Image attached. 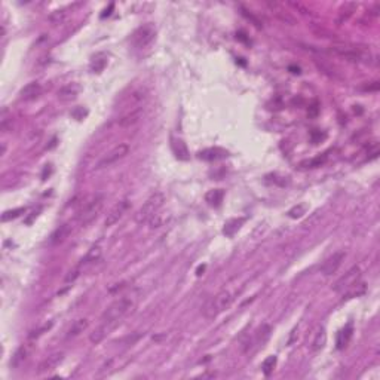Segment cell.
<instances>
[{
    "label": "cell",
    "instance_id": "cell-1",
    "mask_svg": "<svg viewBox=\"0 0 380 380\" xmlns=\"http://www.w3.org/2000/svg\"><path fill=\"white\" fill-rule=\"evenodd\" d=\"M134 308V300L130 297H120L114 300L101 315V328L107 331V334L120 322V319L128 315Z\"/></svg>",
    "mask_w": 380,
    "mask_h": 380
},
{
    "label": "cell",
    "instance_id": "cell-2",
    "mask_svg": "<svg viewBox=\"0 0 380 380\" xmlns=\"http://www.w3.org/2000/svg\"><path fill=\"white\" fill-rule=\"evenodd\" d=\"M235 300V291H232L230 288H223L215 297H212L207 306L204 308V315L208 319H214L217 315H220L223 311H226L227 308H230V305Z\"/></svg>",
    "mask_w": 380,
    "mask_h": 380
},
{
    "label": "cell",
    "instance_id": "cell-3",
    "mask_svg": "<svg viewBox=\"0 0 380 380\" xmlns=\"http://www.w3.org/2000/svg\"><path fill=\"white\" fill-rule=\"evenodd\" d=\"M165 204V195L161 193V192H156L153 193L152 196L147 198V201L141 205V208L137 211L136 214V221L138 224H143V223H149L159 211L161 208L164 207Z\"/></svg>",
    "mask_w": 380,
    "mask_h": 380
},
{
    "label": "cell",
    "instance_id": "cell-4",
    "mask_svg": "<svg viewBox=\"0 0 380 380\" xmlns=\"http://www.w3.org/2000/svg\"><path fill=\"white\" fill-rule=\"evenodd\" d=\"M103 207H104V196H103V195L95 196V198H94L91 202H88V204L83 207V209L79 212V217H77L79 224H80V226H86V224L92 223V221L98 217V214L101 212Z\"/></svg>",
    "mask_w": 380,
    "mask_h": 380
},
{
    "label": "cell",
    "instance_id": "cell-5",
    "mask_svg": "<svg viewBox=\"0 0 380 380\" xmlns=\"http://www.w3.org/2000/svg\"><path fill=\"white\" fill-rule=\"evenodd\" d=\"M271 333H272L271 325L263 324L254 334H252V336L246 340V343L243 345V353H254V352H257L260 347H263L265 343L269 340Z\"/></svg>",
    "mask_w": 380,
    "mask_h": 380
},
{
    "label": "cell",
    "instance_id": "cell-6",
    "mask_svg": "<svg viewBox=\"0 0 380 380\" xmlns=\"http://www.w3.org/2000/svg\"><path fill=\"white\" fill-rule=\"evenodd\" d=\"M130 153V146L128 144H119V146H116V147H113L108 153H105L100 161H98V164H97V170H103V168H107V167H110V165H113V164H116V162H119L120 159H123L126 155Z\"/></svg>",
    "mask_w": 380,
    "mask_h": 380
},
{
    "label": "cell",
    "instance_id": "cell-7",
    "mask_svg": "<svg viewBox=\"0 0 380 380\" xmlns=\"http://www.w3.org/2000/svg\"><path fill=\"white\" fill-rule=\"evenodd\" d=\"M359 278H361V269H359L358 266H353L352 269H349V271L334 284L333 290H334L336 293H343V294H345L347 290H350L352 287L356 285V282L359 281Z\"/></svg>",
    "mask_w": 380,
    "mask_h": 380
},
{
    "label": "cell",
    "instance_id": "cell-8",
    "mask_svg": "<svg viewBox=\"0 0 380 380\" xmlns=\"http://www.w3.org/2000/svg\"><path fill=\"white\" fill-rule=\"evenodd\" d=\"M155 35H156V30L152 24H147V26H143L140 27L138 30L134 32L133 37H131V42L136 48H146L149 43H152V40L155 39Z\"/></svg>",
    "mask_w": 380,
    "mask_h": 380
},
{
    "label": "cell",
    "instance_id": "cell-9",
    "mask_svg": "<svg viewBox=\"0 0 380 380\" xmlns=\"http://www.w3.org/2000/svg\"><path fill=\"white\" fill-rule=\"evenodd\" d=\"M130 209V201L128 199H122V201H119L111 209H110V212L107 214V217H105V220H104V224H105V227H111V226H114L122 217H123V214Z\"/></svg>",
    "mask_w": 380,
    "mask_h": 380
},
{
    "label": "cell",
    "instance_id": "cell-10",
    "mask_svg": "<svg viewBox=\"0 0 380 380\" xmlns=\"http://www.w3.org/2000/svg\"><path fill=\"white\" fill-rule=\"evenodd\" d=\"M345 257H346L345 251H337V252H334L333 256H330V257L322 263V266H321V274L325 275V276L334 275V274L339 271V268L342 266Z\"/></svg>",
    "mask_w": 380,
    "mask_h": 380
},
{
    "label": "cell",
    "instance_id": "cell-11",
    "mask_svg": "<svg viewBox=\"0 0 380 380\" xmlns=\"http://www.w3.org/2000/svg\"><path fill=\"white\" fill-rule=\"evenodd\" d=\"M64 361V352H54L49 356H46L37 367V373L43 374V373H49L52 370H55L61 362Z\"/></svg>",
    "mask_w": 380,
    "mask_h": 380
},
{
    "label": "cell",
    "instance_id": "cell-12",
    "mask_svg": "<svg viewBox=\"0 0 380 380\" xmlns=\"http://www.w3.org/2000/svg\"><path fill=\"white\" fill-rule=\"evenodd\" d=\"M143 110H144V108L138 104V105H137V107H134L133 110L126 111V113L119 119V125L122 126V128H128V126H131V125L137 123V122L141 119Z\"/></svg>",
    "mask_w": 380,
    "mask_h": 380
},
{
    "label": "cell",
    "instance_id": "cell-13",
    "mask_svg": "<svg viewBox=\"0 0 380 380\" xmlns=\"http://www.w3.org/2000/svg\"><path fill=\"white\" fill-rule=\"evenodd\" d=\"M334 52L349 61H365L368 58L370 61V54L367 55L365 52L359 51V49H353V48H336Z\"/></svg>",
    "mask_w": 380,
    "mask_h": 380
},
{
    "label": "cell",
    "instance_id": "cell-14",
    "mask_svg": "<svg viewBox=\"0 0 380 380\" xmlns=\"http://www.w3.org/2000/svg\"><path fill=\"white\" fill-rule=\"evenodd\" d=\"M71 230H73V226H71L70 223H64V224H61L60 227H57L55 232L51 235V239H49L51 245H58V243L64 242V241L70 236Z\"/></svg>",
    "mask_w": 380,
    "mask_h": 380
},
{
    "label": "cell",
    "instance_id": "cell-15",
    "mask_svg": "<svg viewBox=\"0 0 380 380\" xmlns=\"http://www.w3.org/2000/svg\"><path fill=\"white\" fill-rule=\"evenodd\" d=\"M101 254H103V248L100 246V245H94V246H91L89 248V251L85 254V257L80 260V266L83 268V266H89V265H94V263H97L100 259H101Z\"/></svg>",
    "mask_w": 380,
    "mask_h": 380
},
{
    "label": "cell",
    "instance_id": "cell-16",
    "mask_svg": "<svg viewBox=\"0 0 380 380\" xmlns=\"http://www.w3.org/2000/svg\"><path fill=\"white\" fill-rule=\"evenodd\" d=\"M40 92H42L40 85H39L37 82H32V83L26 85V86L21 89L20 95H21V100H24V101H32V100H36V98L40 95Z\"/></svg>",
    "mask_w": 380,
    "mask_h": 380
},
{
    "label": "cell",
    "instance_id": "cell-17",
    "mask_svg": "<svg viewBox=\"0 0 380 380\" xmlns=\"http://www.w3.org/2000/svg\"><path fill=\"white\" fill-rule=\"evenodd\" d=\"M88 327H89V321H88L86 318H79V319L73 321V324L69 327L66 337H67V339H73V337L79 336L80 333L86 331Z\"/></svg>",
    "mask_w": 380,
    "mask_h": 380
},
{
    "label": "cell",
    "instance_id": "cell-18",
    "mask_svg": "<svg viewBox=\"0 0 380 380\" xmlns=\"http://www.w3.org/2000/svg\"><path fill=\"white\" fill-rule=\"evenodd\" d=\"M27 355H29L27 347H26L24 345L20 346V347L15 350V353H14V356H12V359H11V367H12V368L21 367V365L24 364V361L27 359Z\"/></svg>",
    "mask_w": 380,
    "mask_h": 380
},
{
    "label": "cell",
    "instance_id": "cell-19",
    "mask_svg": "<svg viewBox=\"0 0 380 380\" xmlns=\"http://www.w3.org/2000/svg\"><path fill=\"white\" fill-rule=\"evenodd\" d=\"M325 343H327V333H325V328H319L318 330V333L315 334V339H313V342H312V352H319V350H322L324 349V346H325Z\"/></svg>",
    "mask_w": 380,
    "mask_h": 380
},
{
    "label": "cell",
    "instance_id": "cell-20",
    "mask_svg": "<svg viewBox=\"0 0 380 380\" xmlns=\"http://www.w3.org/2000/svg\"><path fill=\"white\" fill-rule=\"evenodd\" d=\"M352 337V324H347L337 336V349H343Z\"/></svg>",
    "mask_w": 380,
    "mask_h": 380
},
{
    "label": "cell",
    "instance_id": "cell-21",
    "mask_svg": "<svg viewBox=\"0 0 380 380\" xmlns=\"http://www.w3.org/2000/svg\"><path fill=\"white\" fill-rule=\"evenodd\" d=\"M223 198H224V192L221 189H215V190H211L207 193L205 199L209 205L212 207H218L221 202H223Z\"/></svg>",
    "mask_w": 380,
    "mask_h": 380
},
{
    "label": "cell",
    "instance_id": "cell-22",
    "mask_svg": "<svg viewBox=\"0 0 380 380\" xmlns=\"http://www.w3.org/2000/svg\"><path fill=\"white\" fill-rule=\"evenodd\" d=\"M76 95H77V88H76L74 85L64 86V88L60 89V92H58V98L63 100V101L73 100V98H76Z\"/></svg>",
    "mask_w": 380,
    "mask_h": 380
},
{
    "label": "cell",
    "instance_id": "cell-23",
    "mask_svg": "<svg viewBox=\"0 0 380 380\" xmlns=\"http://www.w3.org/2000/svg\"><path fill=\"white\" fill-rule=\"evenodd\" d=\"M276 356L275 355H271V356H268L265 361H263V364H262V370H263V373H265V376H271L272 374V371L275 370V365H276Z\"/></svg>",
    "mask_w": 380,
    "mask_h": 380
},
{
    "label": "cell",
    "instance_id": "cell-24",
    "mask_svg": "<svg viewBox=\"0 0 380 380\" xmlns=\"http://www.w3.org/2000/svg\"><path fill=\"white\" fill-rule=\"evenodd\" d=\"M243 221V218H241V220H230L227 224H226V227H224V235H227V236H232L239 227H241V223Z\"/></svg>",
    "mask_w": 380,
    "mask_h": 380
},
{
    "label": "cell",
    "instance_id": "cell-25",
    "mask_svg": "<svg viewBox=\"0 0 380 380\" xmlns=\"http://www.w3.org/2000/svg\"><path fill=\"white\" fill-rule=\"evenodd\" d=\"M356 9V3H345L342 8H340V20H346L347 17L352 15V12H355Z\"/></svg>",
    "mask_w": 380,
    "mask_h": 380
},
{
    "label": "cell",
    "instance_id": "cell-26",
    "mask_svg": "<svg viewBox=\"0 0 380 380\" xmlns=\"http://www.w3.org/2000/svg\"><path fill=\"white\" fill-rule=\"evenodd\" d=\"M26 212V208H17V209H12V211H6L3 215H2V221H9L12 218H17L20 217L21 214Z\"/></svg>",
    "mask_w": 380,
    "mask_h": 380
},
{
    "label": "cell",
    "instance_id": "cell-27",
    "mask_svg": "<svg viewBox=\"0 0 380 380\" xmlns=\"http://www.w3.org/2000/svg\"><path fill=\"white\" fill-rule=\"evenodd\" d=\"M107 64V60L105 58H94V61H92V64H91V70L94 71V73H100L103 69H104V66Z\"/></svg>",
    "mask_w": 380,
    "mask_h": 380
},
{
    "label": "cell",
    "instance_id": "cell-28",
    "mask_svg": "<svg viewBox=\"0 0 380 380\" xmlns=\"http://www.w3.org/2000/svg\"><path fill=\"white\" fill-rule=\"evenodd\" d=\"M80 271H82V266L80 265H77L73 271H70L69 272V275L66 276V279H64V282L66 284H70V282H74L77 278H79V275H80Z\"/></svg>",
    "mask_w": 380,
    "mask_h": 380
},
{
    "label": "cell",
    "instance_id": "cell-29",
    "mask_svg": "<svg viewBox=\"0 0 380 380\" xmlns=\"http://www.w3.org/2000/svg\"><path fill=\"white\" fill-rule=\"evenodd\" d=\"M305 211H306V207H305V205H296V207H293V208L288 211V215H290L291 218H299V217H302V215L305 214Z\"/></svg>",
    "mask_w": 380,
    "mask_h": 380
},
{
    "label": "cell",
    "instance_id": "cell-30",
    "mask_svg": "<svg viewBox=\"0 0 380 380\" xmlns=\"http://www.w3.org/2000/svg\"><path fill=\"white\" fill-rule=\"evenodd\" d=\"M51 327H52V322H48V324H45V325H42V327H40V328H37V330H35V331H33V333H32V334H30V339H32V340H33V339H37V337H39V336H42V334H43V333H46V331H48V330H49V328H51Z\"/></svg>",
    "mask_w": 380,
    "mask_h": 380
}]
</instances>
